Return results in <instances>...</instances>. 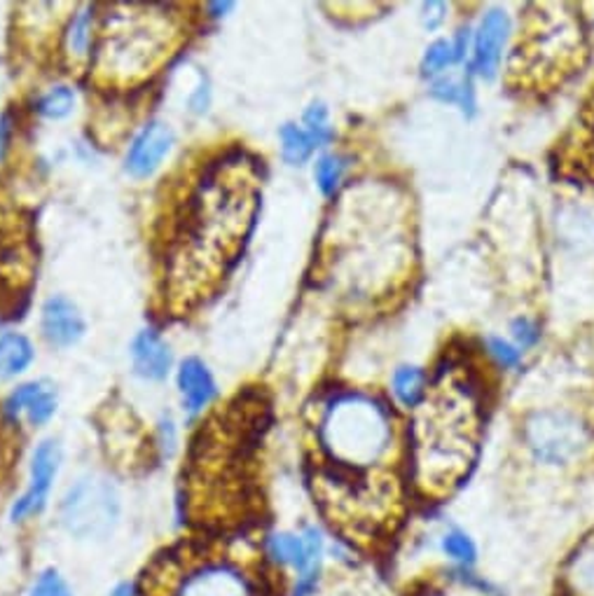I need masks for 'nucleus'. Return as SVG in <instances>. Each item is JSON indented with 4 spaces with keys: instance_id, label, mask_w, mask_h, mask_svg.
I'll return each mask as SVG.
<instances>
[{
    "instance_id": "28",
    "label": "nucleus",
    "mask_w": 594,
    "mask_h": 596,
    "mask_svg": "<svg viewBox=\"0 0 594 596\" xmlns=\"http://www.w3.org/2000/svg\"><path fill=\"white\" fill-rule=\"evenodd\" d=\"M510 333H513V339H515V346L520 351H526V349H532V346L538 344L540 339V327L536 321L532 319H515L513 325H510Z\"/></svg>"
},
{
    "instance_id": "1",
    "label": "nucleus",
    "mask_w": 594,
    "mask_h": 596,
    "mask_svg": "<svg viewBox=\"0 0 594 596\" xmlns=\"http://www.w3.org/2000/svg\"><path fill=\"white\" fill-rule=\"evenodd\" d=\"M233 164H221L190 199L169 270L171 288L183 300L200 297L211 281L227 274L256 218L258 190Z\"/></svg>"
},
{
    "instance_id": "18",
    "label": "nucleus",
    "mask_w": 594,
    "mask_h": 596,
    "mask_svg": "<svg viewBox=\"0 0 594 596\" xmlns=\"http://www.w3.org/2000/svg\"><path fill=\"white\" fill-rule=\"evenodd\" d=\"M33 360V346L20 333L0 335V379L22 374Z\"/></svg>"
},
{
    "instance_id": "16",
    "label": "nucleus",
    "mask_w": 594,
    "mask_h": 596,
    "mask_svg": "<svg viewBox=\"0 0 594 596\" xmlns=\"http://www.w3.org/2000/svg\"><path fill=\"white\" fill-rule=\"evenodd\" d=\"M428 384H431V379H428L424 368L401 366L391 377L393 403L407 412H415L424 403V397L428 393Z\"/></svg>"
},
{
    "instance_id": "9",
    "label": "nucleus",
    "mask_w": 594,
    "mask_h": 596,
    "mask_svg": "<svg viewBox=\"0 0 594 596\" xmlns=\"http://www.w3.org/2000/svg\"><path fill=\"white\" fill-rule=\"evenodd\" d=\"M174 141H176L174 129L167 122L162 120L147 122L129 145V153L124 159L127 171L134 178L153 176L162 167L164 157L171 153Z\"/></svg>"
},
{
    "instance_id": "2",
    "label": "nucleus",
    "mask_w": 594,
    "mask_h": 596,
    "mask_svg": "<svg viewBox=\"0 0 594 596\" xmlns=\"http://www.w3.org/2000/svg\"><path fill=\"white\" fill-rule=\"evenodd\" d=\"M480 401L471 379L459 368L442 370L428 384L424 403L415 409V463L424 485H454L473 461Z\"/></svg>"
},
{
    "instance_id": "26",
    "label": "nucleus",
    "mask_w": 594,
    "mask_h": 596,
    "mask_svg": "<svg viewBox=\"0 0 594 596\" xmlns=\"http://www.w3.org/2000/svg\"><path fill=\"white\" fill-rule=\"evenodd\" d=\"M485 349L491 356V360L497 362L503 370H513L522 362V351L513 342H508L503 337H487L485 339Z\"/></svg>"
},
{
    "instance_id": "32",
    "label": "nucleus",
    "mask_w": 594,
    "mask_h": 596,
    "mask_svg": "<svg viewBox=\"0 0 594 596\" xmlns=\"http://www.w3.org/2000/svg\"><path fill=\"white\" fill-rule=\"evenodd\" d=\"M108 596H139V592L134 583H120L108 592Z\"/></svg>"
},
{
    "instance_id": "21",
    "label": "nucleus",
    "mask_w": 594,
    "mask_h": 596,
    "mask_svg": "<svg viewBox=\"0 0 594 596\" xmlns=\"http://www.w3.org/2000/svg\"><path fill=\"white\" fill-rule=\"evenodd\" d=\"M456 63H459V57L454 52L452 38H438V40H433L431 45L426 47V52L421 57V73L426 78L438 80Z\"/></svg>"
},
{
    "instance_id": "13",
    "label": "nucleus",
    "mask_w": 594,
    "mask_h": 596,
    "mask_svg": "<svg viewBox=\"0 0 594 596\" xmlns=\"http://www.w3.org/2000/svg\"><path fill=\"white\" fill-rule=\"evenodd\" d=\"M178 389L190 414L202 412L216 397V382L200 358H186L178 370Z\"/></svg>"
},
{
    "instance_id": "24",
    "label": "nucleus",
    "mask_w": 594,
    "mask_h": 596,
    "mask_svg": "<svg viewBox=\"0 0 594 596\" xmlns=\"http://www.w3.org/2000/svg\"><path fill=\"white\" fill-rule=\"evenodd\" d=\"M73 106H75V92L66 85H57L40 96L38 112L47 120H63L69 118Z\"/></svg>"
},
{
    "instance_id": "25",
    "label": "nucleus",
    "mask_w": 594,
    "mask_h": 596,
    "mask_svg": "<svg viewBox=\"0 0 594 596\" xmlns=\"http://www.w3.org/2000/svg\"><path fill=\"white\" fill-rule=\"evenodd\" d=\"M302 129L311 136L313 145L323 147L333 141L335 131L330 127V112L323 104H311L302 115Z\"/></svg>"
},
{
    "instance_id": "4",
    "label": "nucleus",
    "mask_w": 594,
    "mask_h": 596,
    "mask_svg": "<svg viewBox=\"0 0 594 596\" xmlns=\"http://www.w3.org/2000/svg\"><path fill=\"white\" fill-rule=\"evenodd\" d=\"M98 49V71L134 80L151 73L169 49V24L151 12L115 14Z\"/></svg>"
},
{
    "instance_id": "15",
    "label": "nucleus",
    "mask_w": 594,
    "mask_h": 596,
    "mask_svg": "<svg viewBox=\"0 0 594 596\" xmlns=\"http://www.w3.org/2000/svg\"><path fill=\"white\" fill-rule=\"evenodd\" d=\"M438 555L448 561L454 571H475L480 564V545L461 526H448L438 536Z\"/></svg>"
},
{
    "instance_id": "11",
    "label": "nucleus",
    "mask_w": 594,
    "mask_h": 596,
    "mask_svg": "<svg viewBox=\"0 0 594 596\" xmlns=\"http://www.w3.org/2000/svg\"><path fill=\"white\" fill-rule=\"evenodd\" d=\"M176 596H256L246 577L233 567H204L183 577Z\"/></svg>"
},
{
    "instance_id": "7",
    "label": "nucleus",
    "mask_w": 594,
    "mask_h": 596,
    "mask_svg": "<svg viewBox=\"0 0 594 596\" xmlns=\"http://www.w3.org/2000/svg\"><path fill=\"white\" fill-rule=\"evenodd\" d=\"M510 38V16L501 8H491L473 31L471 55L466 63V73L471 78L494 80L501 71L503 49Z\"/></svg>"
},
{
    "instance_id": "17",
    "label": "nucleus",
    "mask_w": 594,
    "mask_h": 596,
    "mask_svg": "<svg viewBox=\"0 0 594 596\" xmlns=\"http://www.w3.org/2000/svg\"><path fill=\"white\" fill-rule=\"evenodd\" d=\"M431 96L438 98L440 104L456 106L461 112L471 118L475 115L477 102H475V87H473V78L466 73L464 78H452V75H442L433 80L431 85Z\"/></svg>"
},
{
    "instance_id": "12",
    "label": "nucleus",
    "mask_w": 594,
    "mask_h": 596,
    "mask_svg": "<svg viewBox=\"0 0 594 596\" xmlns=\"http://www.w3.org/2000/svg\"><path fill=\"white\" fill-rule=\"evenodd\" d=\"M131 362H134L139 377L147 379V382H162L171 370L174 356L167 339L157 330L147 327L131 342Z\"/></svg>"
},
{
    "instance_id": "8",
    "label": "nucleus",
    "mask_w": 594,
    "mask_h": 596,
    "mask_svg": "<svg viewBox=\"0 0 594 596\" xmlns=\"http://www.w3.org/2000/svg\"><path fill=\"white\" fill-rule=\"evenodd\" d=\"M59 463H61V450L55 440H45L36 446V452H33V458H31L28 487L20 499L14 501L10 512L14 522H24L45 510L49 501V491H52L55 477L59 473Z\"/></svg>"
},
{
    "instance_id": "6",
    "label": "nucleus",
    "mask_w": 594,
    "mask_h": 596,
    "mask_svg": "<svg viewBox=\"0 0 594 596\" xmlns=\"http://www.w3.org/2000/svg\"><path fill=\"white\" fill-rule=\"evenodd\" d=\"M524 442L540 466H569L579 461L587 446V430L571 412H538L524 426Z\"/></svg>"
},
{
    "instance_id": "23",
    "label": "nucleus",
    "mask_w": 594,
    "mask_h": 596,
    "mask_svg": "<svg viewBox=\"0 0 594 596\" xmlns=\"http://www.w3.org/2000/svg\"><path fill=\"white\" fill-rule=\"evenodd\" d=\"M346 174V159L342 155H323L319 157L317 167H313V180H317V186L321 190V194L333 196Z\"/></svg>"
},
{
    "instance_id": "27",
    "label": "nucleus",
    "mask_w": 594,
    "mask_h": 596,
    "mask_svg": "<svg viewBox=\"0 0 594 596\" xmlns=\"http://www.w3.org/2000/svg\"><path fill=\"white\" fill-rule=\"evenodd\" d=\"M28 596H73V589L59 571L47 569L36 577Z\"/></svg>"
},
{
    "instance_id": "5",
    "label": "nucleus",
    "mask_w": 594,
    "mask_h": 596,
    "mask_svg": "<svg viewBox=\"0 0 594 596\" xmlns=\"http://www.w3.org/2000/svg\"><path fill=\"white\" fill-rule=\"evenodd\" d=\"M59 517L66 532L80 540L108 538L120 522V493L108 477L85 475L66 491Z\"/></svg>"
},
{
    "instance_id": "22",
    "label": "nucleus",
    "mask_w": 594,
    "mask_h": 596,
    "mask_svg": "<svg viewBox=\"0 0 594 596\" xmlns=\"http://www.w3.org/2000/svg\"><path fill=\"white\" fill-rule=\"evenodd\" d=\"M66 49L75 61H87L92 49V10H80L66 31Z\"/></svg>"
},
{
    "instance_id": "20",
    "label": "nucleus",
    "mask_w": 594,
    "mask_h": 596,
    "mask_svg": "<svg viewBox=\"0 0 594 596\" xmlns=\"http://www.w3.org/2000/svg\"><path fill=\"white\" fill-rule=\"evenodd\" d=\"M278 139H282V155L288 164H305L313 151H317V145H313L311 136L302 129V124H284L282 131H278Z\"/></svg>"
},
{
    "instance_id": "14",
    "label": "nucleus",
    "mask_w": 594,
    "mask_h": 596,
    "mask_svg": "<svg viewBox=\"0 0 594 596\" xmlns=\"http://www.w3.org/2000/svg\"><path fill=\"white\" fill-rule=\"evenodd\" d=\"M57 412V397L55 393L45 389L43 384H24L5 401V414L12 419L26 414V419L33 426H43L55 417Z\"/></svg>"
},
{
    "instance_id": "29",
    "label": "nucleus",
    "mask_w": 594,
    "mask_h": 596,
    "mask_svg": "<svg viewBox=\"0 0 594 596\" xmlns=\"http://www.w3.org/2000/svg\"><path fill=\"white\" fill-rule=\"evenodd\" d=\"M569 577L575 585V592L581 589V596H594V552L583 557L575 567V575Z\"/></svg>"
},
{
    "instance_id": "31",
    "label": "nucleus",
    "mask_w": 594,
    "mask_h": 596,
    "mask_svg": "<svg viewBox=\"0 0 594 596\" xmlns=\"http://www.w3.org/2000/svg\"><path fill=\"white\" fill-rule=\"evenodd\" d=\"M10 134H12V120H10V115H3V118H0V159H3L5 151H8V143H10Z\"/></svg>"
},
{
    "instance_id": "30",
    "label": "nucleus",
    "mask_w": 594,
    "mask_h": 596,
    "mask_svg": "<svg viewBox=\"0 0 594 596\" xmlns=\"http://www.w3.org/2000/svg\"><path fill=\"white\" fill-rule=\"evenodd\" d=\"M444 10H448V8H444L442 3H426L424 5V26L428 28V31H436L442 22H444Z\"/></svg>"
},
{
    "instance_id": "19",
    "label": "nucleus",
    "mask_w": 594,
    "mask_h": 596,
    "mask_svg": "<svg viewBox=\"0 0 594 596\" xmlns=\"http://www.w3.org/2000/svg\"><path fill=\"white\" fill-rule=\"evenodd\" d=\"M265 555L272 561L274 567L282 569H290L295 573V569L300 567L302 559V536L300 532H274L268 536L265 540Z\"/></svg>"
},
{
    "instance_id": "10",
    "label": "nucleus",
    "mask_w": 594,
    "mask_h": 596,
    "mask_svg": "<svg viewBox=\"0 0 594 596\" xmlns=\"http://www.w3.org/2000/svg\"><path fill=\"white\" fill-rule=\"evenodd\" d=\"M43 337L57 349H69L85 335V319L80 309L63 295H55L43 305Z\"/></svg>"
},
{
    "instance_id": "3",
    "label": "nucleus",
    "mask_w": 594,
    "mask_h": 596,
    "mask_svg": "<svg viewBox=\"0 0 594 596\" xmlns=\"http://www.w3.org/2000/svg\"><path fill=\"white\" fill-rule=\"evenodd\" d=\"M319 440L337 466L366 470L391 454L393 412L370 395L342 393L325 407Z\"/></svg>"
}]
</instances>
